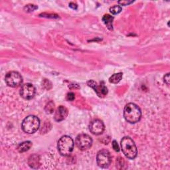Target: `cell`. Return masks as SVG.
<instances>
[{
	"label": "cell",
	"instance_id": "d6986e66",
	"mask_svg": "<svg viewBox=\"0 0 170 170\" xmlns=\"http://www.w3.org/2000/svg\"><path fill=\"white\" fill-rule=\"evenodd\" d=\"M75 98V95L74 93H68L67 96H66V98L68 100H70V101H72V100H74Z\"/></svg>",
	"mask_w": 170,
	"mask_h": 170
},
{
	"label": "cell",
	"instance_id": "277c9868",
	"mask_svg": "<svg viewBox=\"0 0 170 170\" xmlns=\"http://www.w3.org/2000/svg\"><path fill=\"white\" fill-rule=\"evenodd\" d=\"M57 148L60 154L63 156H68L71 155L74 148V141L70 136L64 135L59 140Z\"/></svg>",
	"mask_w": 170,
	"mask_h": 170
},
{
	"label": "cell",
	"instance_id": "5b68a950",
	"mask_svg": "<svg viewBox=\"0 0 170 170\" xmlns=\"http://www.w3.org/2000/svg\"><path fill=\"white\" fill-rule=\"evenodd\" d=\"M75 144L77 148L81 150H87L92 146V138L86 134H79L76 138Z\"/></svg>",
	"mask_w": 170,
	"mask_h": 170
},
{
	"label": "cell",
	"instance_id": "ac0fdd59",
	"mask_svg": "<svg viewBox=\"0 0 170 170\" xmlns=\"http://www.w3.org/2000/svg\"><path fill=\"white\" fill-rule=\"evenodd\" d=\"M38 8L35 5H27L25 7V10L27 12H31V11H33L34 10L37 9Z\"/></svg>",
	"mask_w": 170,
	"mask_h": 170
},
{
	"label": "cell",
	"instance_id": "7c38bea8",
	"mask_svg": "<svg viewBox=\"0 0 170 170\" xmlns=\"http://www.w3.org/2000/svg\"><path fill=\"white\" fill-rule=\"evenodd\" d=\"M29 165L33 169H37L39 167V159L36 155L31 156L29 159Z\"/></svg>",
	"mask_w": 170,
	"mask_h": 170
},
{
	"label": "cell",
	"instance_id": "2e32d148",
	"mask_svg": "<svg viewBox=\"0 0 170 170\" xmlns=\"http://www.w3.org/2000/svg\"><path fill=\"white\" fill-rule=\"evenodd\" d=\"M55 110V104L53 102H50L45 106V111L49 114H51Z\"/></svg>",
	"mask_w": 170,
	"mask_h": 170
},
{
	"label": "cell",
	"instance_id": "e0dca14e",
	"mask_svg": "<svg viewBox=\"0 0 170 170\" xmlns=\"http://www.w3.org/2000/svg\"><path fill=\"white\" fill-rule=\"evenodd\" d=\"M121 11H122V8L120 6H119V5H114V6H113L110 8V11L114 15L120 13Z\"/></svg>",
	"mask_w": 170,
	"mask_h": 170
},
{
	"label": "cell",
	"instance_id": "44dd1931",
	"mask_svg": "<svg viewBox=\"0 0 170 170\" xmlns=\"http://www.w3.org/2000/svg\"><path fill=\"white\" fill-rule=\"evenodd\" d=\"M133 2H134L133 1H128H128H124V0H123V1H119L118 3L120 4L121 5H124V6H125V5H129L130 3H133Z\"/></svg>",
	"mask_w": 170,
	"mask_h": 170
},
{
	"label": "cell",
	"instance_id": "8992f818",
	"mask_svg": "<svg viewBox=\"0 0 170 170\" xmlns=\"http://www.w3.org/2000/svg\"><path fill=\"white\" fill-rule=\"evenodd\" d=\"M112 162L111 155L110 152L106 150H102L99 151L96 156V162L98 166L103 168H107Z\"/></svg>",
	"mask_w": 170,
	"mask_h": 170
},
{
	"label": "cell",
	"instance_id": "52a82bcc",
	"mask_svg": "<svg viewBox=\"0 0 170 170\" xmlns=\"http://www.w3.org/2000/svg\"><path fill=\"white\" fill-rule=\"evenodd\" d=\"M5 82L10 87H18L21 84L23 78L19 72L11 71L8 72L5 78Z\"/></svg>",
	"mask_w": 170,
	"mask_h": 170
},
{
	"label": "cell",
	"instance_id": "9c48e42d",
	"mask_svg": "<svg viewBox=\"0 0 170 170\" xmlns=\"http://www.w3.org/2000/svg\"><path fill=\"white\" fill-rule=\"evenodd\" d=\"M104 129L105 127L104 123L98 119H96L90 123L89 130L90 132L94 135H98L102 134L104 132Z\"/></svg>",
	"mask_w": 170,
	"mask_h": 170
},
{
	"label": "cell",
	"instance_id": "7402d4cb",
	"mask_svg": "<svg viewBox=\"0 0 170 170\" xmlns=\"http://www.w3.org/2000/svg\"><path fill=\"white\" fill-rule=\"evenodd\" d=\"M163 79H164V82H165L167 85L169 84V73H167V75H166L165 76H164L163 77Z\"/></svg>",
	"mask_w": 170,
	"mask_h": 170
},
{
	"label": "cell",
	"instance_id": "ba28073f",
	"mask_svg": "<svg viewBox=\"0 0 170 170\" xmlns=\"http://www.w3.org/2000/svg\"><path fill=\"white\" fill-rule=\"evenodd\" d=\"M36 93V89L32 84L27 83L22 86L20 94L23 98L26 100L32 99L35 96Z\"/></svg>",
	"mask_w": 170,
	"mask_h": 170
},
{
	"label": "cell",
	"instance_id": "7a4b0ae2",
	"mask_svg": "<svg viewBox=\"0 0 170 170\" xmlns=\"http://www.w3.org/2000/svg\"><path fill=\"white\" fill-rule=\"evenodd\" d=\"M122 150L124 156L130 160H133L136 157L138 150L134 141L130 137H124L121 140Z\"/></svg>",
	"mask_w": 170,
	"mask_h": 170
},
{
	"label": "cell",
	"instance_id": "3957f363",
	"mask_svg": "<svg viewBox=\"0 0 170 170\" xmlns=\"http://www.w3.org/2000/svg\"><path fill=\"white\" fill-rule=\"evenodd\" d=\"M40 126V120L39 119L33 115L27 116L21 124V128L27 134H33L37 131Z\"/></svg>",
	"mask_w": 170,
	"mask_h": 170
},
{
	"label": "cell",
	"instance_id": "8fae6325",
	"mask_svg": "<svg viewBox=\"0 0 170 170\" xmlns=\"http://www.w3.org/2000/svg\"><path fill=\"white\" fill-rule=\"evenodd\" d=\"M68 115V110L63 106H60L56 109L55 114V120L56 122L63 120Z\"/></svg>",
	"mask_w": 170,
	"mask_h": 170
},
{
	"label": "cell",
	"instance_id": "603a6c76",
	"mask_svg": "<svg viewBox=\"0 0 170 170\" xmlns=\"http://www.w3.org/2000/svg\"><path fill=\"white\" fill-rule=\"evenodd\" d=\"M69 7L71 8L72 9H77V4H75L74 3H69Z\"/></svg>",
	"mask_w": 170,
	"mask_h": 170
},
{
	"label": "cell",
	"instance_id": "6da1fadb",
	"mask_svg": "<svg viewBox=\"0 0 170 170\" xmlns=\"http://www.w3.org/2000/svg\"><path fill=\"white\" fill-rule=\"evenodd\" d=\"M124 117L130 124L138 122L141 117V112L139 106L134 103L127 104L124 110Z\"/></svg>",
	"mask_w": 170,
	"mask_h": 170
},
{
	"label": "cell",
	"instance_id": "ffe728a7",
	"mask_svg": "<svg viewBox=\"0 0 170 170\" xmlns=\"http://www.w3.org/2000/svg\"><path fill=\"white\" fill-rule=\"evenodd\" d=\"M112 147H113V149H114L116 151H120V148H119V146L116 140H114L112 141Z\"/></svg>",
	"mask_w": 170,
	"mask_h": 170
},
{
	"label": "cell",
	"instance_id": "9a60e30c",
	"mask_svg": "<svg viewBox=\"0 0 170 170\" xmlns=\"http://www.w3.org/2000/svg\"><path fill=\"white\" fill-rule=\"evenodd\" d=\"M122 76L123 74L122 72L116 73V74H114L110 77V78H109V82L113 84H117L121 81V79L122 78Z\"/></svg>",
	"mask_w": 170,
	"mask_h": 170
},
{
	"label": "cell",
	"instance_id": "30bf717a",
	"mask_svg": "<svg viewBox=\"0 0 170 170\" xmlns=\"http://www.w3.org/2000/svg\"><path fill=\"white\" fill-rule=\"evenodd\" d=\"M88 85L95 90V92L98 94L99 97H103V96H104L108 94V88L105 87L103 82L98 84L94 81H89L88 82Z\"/></svg>",
	"mask_w": 170,
	"mask_h": 170
},
{
	"label": "cell",
	"instance_id": "4fadbf2b",
	"mask_svg": "<svg viewBox=\"0 0 170 170\" xmlns=\"http://www.w3.org/2000/svg\"><path fill=\"white\" fill-rule=\"evenodd\" d=\"M32 146V143L30 141H24V142H22L21 144H20L18 147V150L20 152V153H23L29 150L30 149V148Z\"/></svg>",
	"mask_w": 170,
	"mask_h": 170
},
{
	"label": "cell",
	"instance_id": "5bb4252c",
	"mask_svg": "<svg viewBox=\"0 0 170 170\" xmlns=\"http://www.w3.org/2000/svg\"><path fill=\"white\" fill-rule=\"evenodd\" d=\"M113 19H114V18L110 15L106 14L104 15L103 18V21L104 23V24L106 25L108 27V29H109L110 30H112V21Z\"/></svg>",
	"mask_w": 170,
	"mask_h": 170
}]
</instances>
